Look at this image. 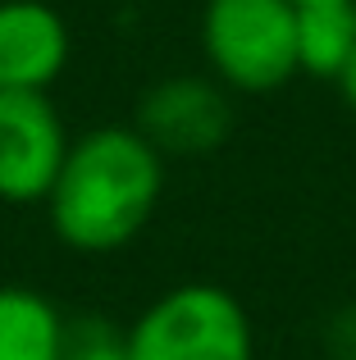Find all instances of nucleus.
<instances>
[{"instance_id":"nucleus-1","label":"nucleus","mask_w":356,"mask_h":360,"mask_svg":"<svg viewBox=\"0 0 356 360\" xmlns=\"http://www.w3.org/2000/svg\"><path fill=\"white\" fill-rule=\"evenodd\" d=\"M165 196V155L133 128L106 123L69 141L46 219L60 246L78 255H115L151 224Z\"/></svg>"},{"instance_id":"nucleus-2","label":"nucleus","mask_w":356,"mask_h":360,"mask_svg":"<svg viewBox=\"0 0 356 360\" xmlns=\"http://www.w3.org/2000/svg\"><path fill=\"white\" fill-rule=\"evenodd\" d=\"M128 360H256V324L220 283H174L124 328Z\"/></svg>"},{"instance_id":"nucleus-3","label":"nucleus","mask_w":356,"mask_h":360,"mask_svg":"<svg viewBox=\"0 0 356 360\" xmlns=\"http://www.w3.org/2000/svg\"><path fill=\"white\" fill-rule=\"evenodd\" d=\"M201 55L210 78L242 96L279 91L297 78V5L293 0H205Z\"/></svg>"},{"instance_id":"nucleus-4","label":"nucleus","mask_w":356,"mask_h":360,"mask_svg":"<svg viewBox=\"0 0 356 360\" xmlns=\"http://www.w3.org/2000/svg\"><path fill=\"white\" fill-rule=\"evenodd\" d=\"M69 141L51 91H0V201L46 205Z\"/></svg>"},{"instance_id":"nucleus-5","label":"nucleus","mask_w":356,"mask_h":360,"mask_svg":"<svg viewBox=\"0 0 356 360\" xmlns=\"http://www.w3.org/2000/svg\"><path fill=\"white\" fill-rule=\"evenodd\" d=\"M133 128L160 150L165 160H196L224 146L233 132V101L229 87L201 73H174L142 91Z\"/></svg>"},{"instance_id":"nucleus-6","label":"nucleus","mask_w":356,"mask_h":360,"mask_svg":"<svg viewBox=\"0 0 356 360\" xmlns=\"http://www.w3.org/2000/svg\"><path fill=\"white\" fill-rule=\"evenodd\" d=\"M69 23L46 0H0V91H51L69 69Z\"/></svg>"},{"instance_id":"nucleus-7","label":"nucleus","mask_w":356,"mask_h":360,"mask_svg":"<svg viewBox=\"0 0 356 360\" xmlns=\"http://www.w3.org/2000/svg\"><path fill=\"white\" fill-rule=\"evenodd\" d=\"M64 310L27 283H0V360H60L69 342Z\"/></svg>"},{"instance_id":"nucleus-8","label":"nucleus","mask_w":356,"mask_h":360,"mask_svg":"<svg viewBox=\"0 0 356 360\" xmlns=\"http://www.w3.org/2000/svg\"><path fill=\"white\" fill-rule=\"evenodd\" d=\"M356 55V5H297V73L338 82Z\"/></svg>"},{"instance_id":"nucleus-9","label":"nucleus","mask_w":356,"mask_h":360,"mask_svg":"<svg viewBox=\"0 0 356 360\" xmlns=\"http://www.w3.org/2000/svg\"><path fill=\"white\" fill-rule=\"evenodd\" d=\"M60 360H128L124 328H110L106 319L82 315L69 324V342H64Z\"/></svg>"},{"instance_id":"nucleus-10","label":"nucleus","mask_w":356,"mask_h":360,"mask_svg":"<svg viewBox=\"0 0 356 360\" xmlns=\"http://www.w3.org/2000/svg\"><path fill=\"white\" fill-rule=\"evenodd\" d=\"M324 352L333 360H356V301L329 315V324H324Z\"/></svg>"},{"instance_id":"nucleus-11","label":"nucleus","mask_w":356,"mask_h":360,"mask_svg":"<svg viewBox=\"0 0 356 360\" xmlns=\"http://www.w3.org/2000/svg\"><path fill=\"white\" fill-rule=\"evenodd\" d=\"M338 91H343V101H348V110L356 115V55L348 60V69L338 73Z\"/></svg>"},{"instance_id":"nucleus-12","label":"nucleus","mask_w":356,"mask_h":360,"mask_svg":"<svg viewBox=\"0 0 356 360\" xmlns=\"http://www.w3.org/2000/svg\"><path fill=\"white\" fill-rule=\"evenodd\" d=\"M293 5H352V0H293Z\"/></svg>"},{"instance_id":"nucleus-13","label":"nucleus","mask_w":356,"mask_h":360,"mask_svg":"<svg viewBox=\"0 0 356 360\" xmlns=\"http://www.w3.org/2000/svg\"><path fill=\"white\" fill-rule=\"evenodd\" d=\"M352 5H356V0H352Z\"/></svg>"}]
</instances>
